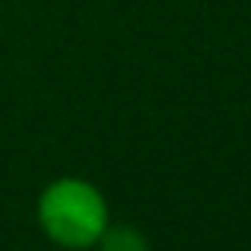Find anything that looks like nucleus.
Listing matches in <instances>:
<instances>
[{"label": "nucleus", "mask_w": 251, "mask_h": 251, "mask_svg": "<svg viewBox=\"0 0 251 251\" xmlns=\"http://www.w3.org/2000/svg\"><path fill=\"white\" fill-rule=\"evenodd\" d=\"M95 248L98 251H151L145 230H139L136 225H127V222H121V225L109 222Z\"/></svg>", "instance_id": "nucleus-2"}, {"label": "nucleus", "mask_w": 251, "mask_h": 251, "mask_svg": "<svg viewBox=\"0 0 251 251\" xmlns=\"http://www.w3.org/2000/svg\"><path fill=\"white\" fill-rule=\"evenodd\" d=\"M36 222L48 242L65 251H89L109 225L106 195L86 177H56L36 198Z\"/></svg>", "instance_id": "nucleus-1"}]
</instances>
